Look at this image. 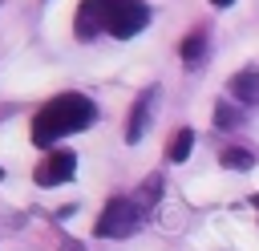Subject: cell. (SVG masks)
<instances>
[{
    "label": "cell",
    "mask_w": 259,
    "mask_h": 251,
    "mask_svg": "<svg viewBox=\"0 0 259 251\" xmlns=\"http://www.w3.org/2000/svg\"><path fill=\"white\" fill-rule=\"evenodd\" d=\"M93 117H97V105L85 93H61L49 105H40V113L32 117V142L36 146H53L57 138H69V134L89 130Z\"/></svg>",
    "instance_id": "1"
},
{
    "label": "cell",
    "mask_w": 259,
    "mask_h": 251,
    "mask_svg": "<svg viewBox=\"0 0 259 251\" xmlns=\"http://www.w3.org/2000/svg\"><path fill=\"white\" fill-rule=\"evenodd\" d=\"M142 215H146V206L138 198H109L105 211L93 223V235H101V239H125V235H134L142 227Z\"/></svg>",
    "instance_id": "2"
},
{
    "label": "cell",
    "mask_w": 259,
    "mask_h": 251,
    "mask_svg": "<svg viewBox=\"0 0 259 251\" xmlns=\"http://www.w3.org/2000/svg\"><path fill=\"white\" fill-rule=\"evenodd\" d=\"M146 24H150V8H146L142 0H109L105 32H113L117 40H130V36H138Z\"/></svg>",
    "instance_id": "3"
},
{
    "label": "cell",
    "mask_w": 259,
    "mask_h": 251,
    "mask_svg": "<svg viewBox=\"0 0 259 251\" xmlns=\"http://www.w3.org/2000/svg\"><path fill=\"white\" fill-rule=\"evenodd\" d=\"M73 170H77V154H73V150H53V154L36 166V182H40V186H61V182L73 178Z\"/></svg>",
    "instance_id": "4"
},
{
    "label": "cell",
    "mask_w": 259,
    "mask_h": 251,
    "mask_svg": "<svg viewBox=\"0 0 259 251\" xmlns=\"http://www.w3.org/2000/svg\"><path fill=\"white\" fill-rule=\"evenodd\" d=\"M105 20H109V0H81V8H77V36L81 40L97 36L105 28Z\"/></svg>",
    "instance_id": "5"
},
{
    "label": "cell",
    "mask_w": 259,
    "mask_h": 251,
    "mask_svg": "<svg viewBox=\"0 0 259 251\" xmlns=\"http://www.w3.org/2000/svg\"><path fill=\"white\" fill-rule=\"evenodd\" d=\"M154 97H158V89H146V93L134 101V109H130V121H125V142H142V134H146V126H150Z\"/></svg>",
    "instance_id": "6"
},
{
    "label": "cell",
    "mask_w": 259,
    "mask_h": 251,
    "mask_svg": "<svg viewBox=\"0 0 259 251\" xmlns=\"http://www.w3.org/2000/svg\"><path fill=\"white\" fill-rule=\"evenodd\" d=\"M227 89H231L235 101H243V105H259V69H243V73H235V77L227 81Z\"/></svg>",
    "instance_id": "7"
},
{
    "label": "cell",
    "mask_w": 259,
    "mask_h": 251,
    "mask_svg": "<svg viewBox=\"0 0 259 251\" xmlns=\"http://www.w3.org/2000/svg\"><path fill=\"white\" fill-rule=\"evenodd\" d=\"M190 146H194V130H186V126H182V130L170 138L166 158H170V162H186V158H190Z\"/></svg>",
    "instance_id": "8"
},
{
    "label": "cell",
    "mask_w": 259,
    "mask_h": 251,
    "mask_svg": "<svg viewBox=\"0 0 259 251\" xmlns=\"http://www.w3.org/2000/svg\"><path fill=\"white\" fill-rule=\"evenodd\" d=\"M219 162H223L227 170H251V166H255V154L243 150V146H227V150L219 154Z\"/></svg>",
    "instance_id": "9"
},
{
    "label": "cell",
    "mask_w": 259,
    "mask_h": 251,
    "mask_svg": "<svg viewBox=\"0 0 259 251\" xmlns=\"http://www.w3.org/2000/svg\"><path fill=\"white\" fill-rule=\"evenodd\" d=\"M202 49H206V32L198 28V32H190V36L182 40V61H186V65H198V61H202Z\"/></svg>",
    "instance_id": "10"
},
{
    "label": "cell",
    "mask_w": 259,
    "mask_h": 251,
    "mask_svg": "<svg viewBox=\"0 0 259 251\" xmlns=\"http://www.w3.org/2000/svg\"><path fill=\"white\" fill-rule=\"evenodd\" d=\"M158 194H162V178H158V174H150V178H146V182H142V190H138V194H134V198H138V202H142V206H146V211H150V206H154V202H158Z\"/></svg>",
    "instance_id": "11"
},
{
    "label": "cell",
    "mask_w": 259,
    "mask_h": 251,
    "mask_svg": "<svg viewBox=\"0 0 259 251\" xmlns=\"http://www.w3.org/2000/svg\"><path fill=\"white\" fill-rule=\"evenodd\" d=\"M214 126H219V130H231V126H239V109H231V105L223 101V105L214 109Z\"/></svg>",
    "instance_id": "12"
},
{
    "label": "cell",
    "mask_w": 259,
    "mask_h": 251,
    "mask_svg": "<svg viewBox=\"0 0 259 251\" xmlns=\"http://www.w3.org/2000/svg\"><path fill=\"white\" fill-rule=\"evenodd\" d=\"M61 251H81V243H73V239H65V247Z\"/></svg>",
    "instance_id": "13"
},
{
    "label": "cell",
    "mask_w": 259,
    "mask_h": 251,
    "mask_svg": "<svg viewBox=\"0 0 259 251\" xmlns=\"http://www.w3.org/2000/svg\"><path fill=\"white\" fill-rule=\"evenodd\" d=\"M210 4H214V8H227V4H235V0H210Z\"/></svg>",
    "instance_id": "14"
},
{
    "label": "cell",
    "mask_w": 259,
    "mask_h": 251,
    "mask_svg": "<svg viewBox=\"0 0 259 251\" xmlns=\"http://www.w3.org/2000/svg\"><path fill=\"white\" fill-rule=\"evenodd\" d=\"M0 178H4V170H0Z\"/></svg>",
    "instance_id": "15"
}]
</instances>
